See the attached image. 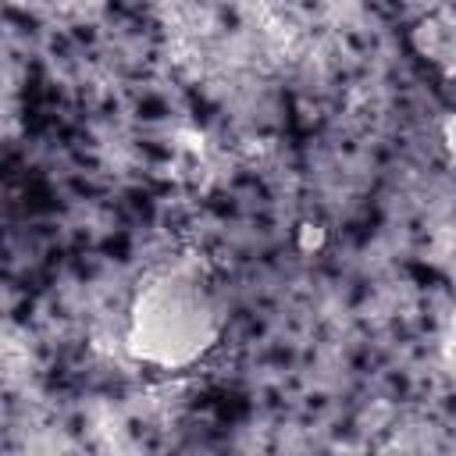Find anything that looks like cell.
I'll return each mask as SVG.
<instances>
[{"label":"cell","instance_id":"1","mask_svg":"<svg viewBox=\"0 0 456 456\" xmlns=\"http://www.w3.org/2000/svg\"><path fill=\"white\" fill-rule=\"evenodd\" d=\"M324 246V228L321 224H303L300 228V250L303 253H314V250H321Z\"/></svg>","mask_w":456,"mask_h":456},{"label":"cell","instance_id":"2","mask_svg":"<svg viewBox=\"0 0 456 456\" xmlns=\"http://www.w3.org/2000/svg\"><path fill=\"white\" fill-rule=\"evenodd\" d=\"M175 139H179V146H182V150H189V153H203V150H207V146H203V136H200V132H193V129H182Z\"/></svg>","mask_w":456,"mask_h":456},{"label":"cell","instance_id":"3","mask_svg":"<svg viewBox=\"0 0 456 456\" xmlns=\"http://www.w3.org/2000/svg\"><path fill=\"white\" fill-rule=\"evenodd\" d=\"M442 136H445V146L456 153V118H449L445 122V129H442Z\"/></svg>","mask_w":456,"mask_h":456}]
</instances>
